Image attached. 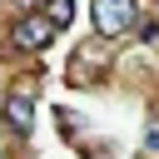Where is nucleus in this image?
Masks as SVG:
<instances>
[{"mask_svg":"<svg viewBox=\"0 0 159 159\" xmlns=\"http://www.w3.org/2000/svg\"><path fill=\"white\" fill-rule=\"evenodd\" d=\"M15 5H45V0H15Z\"/></svg>","mask_w":159,"mask_h":159,"instance_id":"obj_6","label":"nucleus"},{"mask_svg":"<svg viewBox=\"0 0 159 159\" xmlns=\"http://www.w3.org/2000/svg\"><path fill=\"white\" fill-rule=\"evenodd\" d=\"M134 15H139V0H94V30L109 40L124 35L134 25Z\"/></svg>","mask_w":159,"mask_h":159,"instance_id":"obj_1","label":"nucleus"},{"mask_svg":"<svg viewBox=\"0 0 159 159\" xmlns=\"http://www.w3.org/2000/svg\"><path fill=\"white\" fill-rule=\"evenodd\" d=\"M50 40H55V25L40 20V15H25V20L10 25V45H15V50H45Z\"/></svg>","mask_w":159,"mask_h":159,"instance_id":"obj_2","label":"nucleus"},{"mask_svg":"<svg viewBox=\"0 0 159 159\" xmlns=\"http://www.w3.org/2000/svg\"><path fill=\"white\" fill-rule=\"evenodd\" d=\"M70 15H75V0H50V15H45V20L60 30V25H70Z\"/></svg>","mask_w":159,"mask_h":159,"instance_id":"obj_4","label":"nucleus"},{"mask_svg":"<svg viewBox=\"0 0 159 159\" xmlns=\"http://www.w3.org/2000/svg\"><path fill=\"white\" fill-rule=\"evenodd\" d=\"M149 149H159V129H149Z\"/></svg>","mask_w":159,"mask_h":159,"instance_id":"obj_5","label":"nucleus"},{"mask_svg":"<svg viewBox=\"0 0 159 159\" xmlns=\"http://www.w3.org/2000/svg\"><path fill=\"white\" fill-rule=\"evenodd\" d=\"M5 119H10L15 134H30V129H35V104H30V89H25V84H15V89L5 94Z\"/></svg>","mask_w":159,"mask_h":159,"instance_id":"obj_3","label":"nucleus"}]
</instances>
